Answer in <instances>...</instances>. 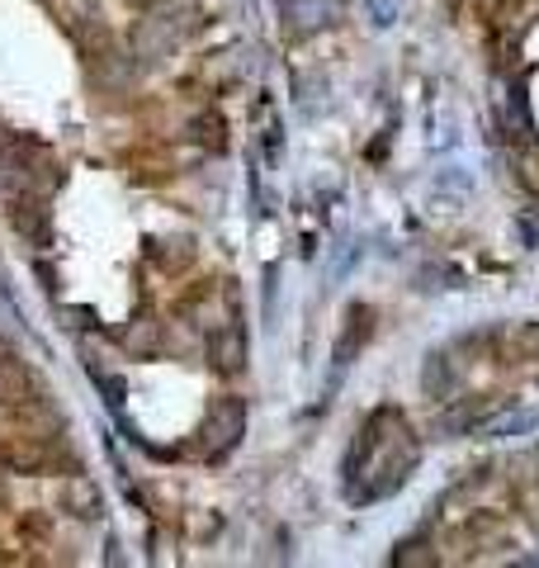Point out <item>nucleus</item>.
<instances>
[{"mask_svg":"<svg viewBox=\"0 0 539 568\" xmlns=\"http://www.w3.org/2000/svg\"><path fill=\"white\" fill-rule=\"evenodd\" d=\"M369 308H350L346 313V336H340V342H336V365H350V355H355V346H359V336H369Z\"/></svg>","mask_w":539,"mask_h":568,"instance_id":"1a4fd4ad","label":"nucleus"},{"mask_svg":"<svg viewBox=\"0 0 539 568\" xmlns=\"http://www.w3.org/2000/svg\"><path fill=\"white\" fill-rule=\"evenodd\" d=\"M359 450H365V478H374V484L365 488V497H388L393 488H403L407 474L417 469V459H421L407 422L393 413V407H379V413L365 422Z\"/></svg>","mask_w":539,"mask_h":568,"instance_id":"f257e3e1","label":"nucleus"},{"mask_svg":"<svg viewBox=\"0 0 539 568\" xmlns=\"http://www.w3.org/2000/svg\"><path fill=\"white\" fill-rule=\"evenodd\" d=\"M67 507L71 511H77V517L81 521H95L100 517V511H104V497H100V484H95V478H71V484H67Z\"/></svg>","mask_w":539,"mask_h":568,"instance_id":"6e6552de","label":"nucleus"},{"mask_svg":"<svg viewBox=\"0 0 539 568\" xmlns=\"http://www.w3.org/2000/svg\"><path fill=\"white\" fill-rule=\"evenodd\" d=\"M175 43H180V24L171 20L166 10H148L138 20V29H133V58H142V62L171 58Z\"/></svg>","mask_w":539,"mask_h":568,"instance_id":"f03ea898","label":"nucleus"},{"mask_svg":"<svg viewBox=\"0 0 539 568\" xmlns=\"http://www.w3.org/2000/svg\"><path fill=\"white\" fill-rule=\"evenodd\" d=\"M520 185L539 194V152H526V156H520Z\"/></svg>","mask_w":539,"mask_h":568,"instance_id":"ddd939ff","label":"nucleus"},{"mask_svg":"<svg viewBox=\"0 0 539 568\" xmlns=\"http://www.w3.org/2000/svg\"><path fill=\"white\" fill-rule=\"evenodd\" d=\"M209 365L218 369V375H242L246 369V332L232 323V327H218L209 336Z\"/></svg>","mask_w":539,"mask_h":568,"instance_id":"20e7f679","label":"nucleus"},{"mask_svg":"<svg viewBox=\"0 0 539 568\" xmlns=\"http://www.w3.org/2000/svg\"><path fill=\"white\" fill-rule=\"evenodd\" d=\"M393 564H398V568H436L440 549H430L426 540H403L398 549H393Z\"/></svg>","mask_w":539,"mask_h":568,"instance_id":"9d476101","label":"nucleus"},{"mask_svg":"<svg viewBox=\"0 0 539 568\" xmlns=\"http://www.w3.org/2000/svg\"><path fill=\"white\" fill-rule=\"evenodd\" d=\"M246 436V403L242 398H218L204 417V440L213 455H227Z\"/></svg>","mask_w":539,"mask_h":568,"instance_id":"7ed1b4c3","label":"nucleus"},{"mask_svg":"<svg viewBox=\"0 0 539 568\" xmlns=\"http://www.w3.org/2000/svg\"><path fill=\"white\" fill-rule=\"evenodd\" d=\"M161 332H166V323H156L152 313H142L123 327V351L142 355V361H148V355H161Z\"/></svg>","mask_w":539,"mask_h":568,"instance_id":"423d86ee","label":"nucleus"},{"mask_svg":"<svg viewBox=\"0 0 539 568\" xmlns=\"http://www.w3.org/2000/svg\"><path fill=\"white\" fill-rule=\"evenodd\" d=\"M501 407V398H469V403H455V407H445V413L436 417V432L440 436H464L469 426H478V422H488L492 413Z\"/></svg>","mask_w":539,"mask_h":568,"instance_id":"39448f33","label":"nucleus"},{"mask_svg":"<svg viewBox=\"0 0 539 568\" xmlns=\"http://www.w3.org/2000/svg\"><path fill=\"white\" fill-rule=\"evenodd\" d=\"M421 388H426V398H449V394H455V365H449L445 351H430V355H426V365H421Z\"/></svg>","mask_w":539,"mask_h":568,"instance_id":"0eeeda50","label":"nucleus"},{"mask_svg":"<svg viewBox=\"0 0 539 568\" xmlns=\"http://www.w3.org/2000/svg\"><path fill=\"white\" fill-rule=\"evenodd\" d=\"M365 10H369L374 29H388L393 20H398V0H365Z\"/></svg>","mask_w":539,"mask_h":568,"instance_id":"9b49d317","label":"nucleus"},{"mask_svg":"<svg viewBox=\"0 0 539 568\" xmlns=\"http://www.w3.org/2000/svg\"><path fill=\"white\" fill-rule=\"evenodd\" d=\"M516 351L530 355V361H539V323H526V327L516 332Z\"/></svg>","mask_w":539,"mask_h":568,"instance_id":"f8f14e48","label":"nucleus"}]
</instances>
